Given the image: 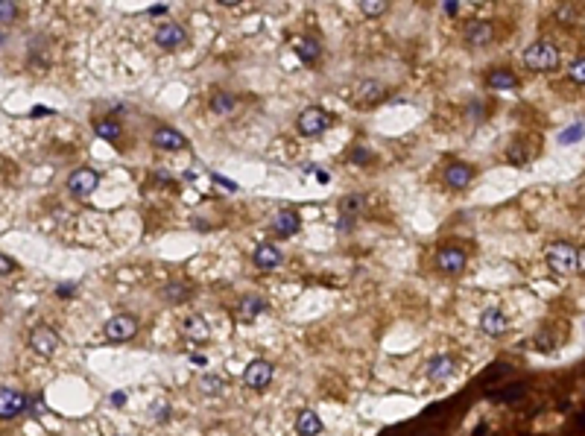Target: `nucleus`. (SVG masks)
Here are the masks:
<instances>
[{"mask_svg":"<svg viewBox=\"0 0 585 436\" xmlns=\"http://www.w3.org/2000/svg\"><path fill=\"white\" fill-rule=\"evenodd\" d=\"M579 135H582V123H576V127H571V129H568V135H565L562 141H565V144H568V141H579Z\"/></svg>","mask_w":585,"mask_h":436,"instance_id":"nucleus-35","label":"nucleus"},{"mask_svg":"<svg viewBox=\"0 0 585 436\" xmlns=\"http://www.w3.org/2000/svg\"><path fill=\"white\" fill-rule=\"evenodd\" d=\"M109 342H129L138 334V319L132 314H114L103 328Z\"/></svg>","mask_w":585,"mask_h":436,"instance_id":"nucleus-5","label":"nucleus"},{"mask_svg":"<svg viewBox=\"0 0 585 436\" xmlns=\"http://www.w3.org/2000/svg\"><path fill=\"white\" fill-rule=\"evenodd\" d=\"M94 132H97L103 141H117L120 132H123V127H120L114 117H106V120H97V123H94Z\"/></svg>","mask_w":585,"mask_h":436,"instance_id":"nucleus-27","label":"nucleus"},{"mask_svg":"<svg viewBox=\"0 0 585 436\" xmlns=\"http://www.w3.org/2000/svg\"><path fill=\"white\" fill-rule=\"evenodd\" d=\"M161 299L167 304H181V302H188L191 299V287L184 284V282H170L161 287Z\"/></svg>","mask_w":585,"mask_h":436,"instance_id":"nucleus-26","label":"nucleus"},{"mask_svg":"<svg viewBox=\"0 0 585 436\" xmlns=\"http://www.w3.org/2000/svg\"><path fill=\"white\" fill-rule=\"evenodd\" d=\"M0 44H4V36H0Z\"/></svg>","mask_w":585,"mask_h":436,"instance_id":"nucleus-37","label":"nucleus"},{"mask_svg":"<svg viewBox=\"0 0 585 436\" xmlns=\"http://www.w3.org/2000/svg\"><path fill=\"white\" fill-rule=\"evenodd\" d=\"M386 9H389V0H360V12L366 15V18H384L386 15Z\"/></svg>","mask_w":585,"mask_h":436,"instance_id":"nucleus-28","label":"nucleus"},{"mask_svg":"<svg viewBox=\"0 0 585 436\" xmlns=\"http://www.w3.org/2000/svg\"><path fill=\"white\" fill-rule=\"evenodd\" d=\"M509 328V319L501 307H486L480 314V331L489 334V337H501L504 331Z\"/></svg>","mask_w":585,"mask_h":436,"instance_id":"nucleus-17","label":"nucleus"},{"mask_svg":"<svg viewBox=\"0 0 585 436\" xmlns=\"http://www.w3.org/2000/svg\"><path fill=\"white\" fill-rule=\"evenodd\" d=\"M509 162H512V164H527V155H524V149H521L518 144L509 149Z\"/></svg>","mask_w":585,"mask_h":436,"instance_id":"nucleus-34","label":"nucleus"},{"mask_svg":"<svg viewBox=\"0 0 585 436\" xmlns=\"http://www.w3.org/2000/svg\"><path fill=\"white\" fill-rule=\"evenodd\" d=\"M296 430H299L301 436H316V433L325 430V425H322V419H319L314 410H301V413L296 416Z\"/></svg>","mask_w":585,"mask_h":436,"instance_id":"nucleus-24","label":"nucleus"},{"mask_svg":"<svg viewBox=\"0 0 585 436\" xmlns=\"http://www.w3.org/2000/svg\"><path fill=\"white\" fill-rule=\"evenodd\" d=\"M293 50H296L299 61H301V65H307V68L319 65V59H322V44H319L316 36H299L293 41Z\"/></svg>","mask_w":585,"mask_h":436,"instance_id":"nucleus-13","label":"nucleus"},{"mask_svg":"<svg viewBox=\"0 0 585 436\" xmlns=\"http://www.w3.org/2000/svg\"><path fill=\"white\" fill-rule=\"evenodd\" d=\"M571 79H574L576 85H582V82H585V59H582V56H576V61H574V68H571Z\"/></svg>","mask_w":585,"mask_h":436,"instance_id":"nucleus-31","label":"nucleus"},{"mask_svg":"<svg viewBox=\"0 0 585 436\" xmlns=\"http://www.w3.org/2000/svg\"><path fill=\"white\" fill-rule=\"evenodd\" d=\"M181 334L188 337V340H194V342H208V337H211V328H208V322L202 319V317H184L181 319Z\"/></svg>","mask_w":585,"mask_h":436,"instance_id":"nucleus-23","label":"nucleus"},{"mask_svg":"<svg viewBox=\"0 0 585 436\" xmlns=\"http://www.w3.org/2000/svg\"><path fill=\"white\" fill-rule=\"evenodd\" d=\"M454 372H456V360L451 355H439L427 363V378L434 381V384H442L448 378H454Z\"/></svg>","mask_w":585,"mask_h":436,"instance_id":"nucleus-20","label":"nucleus"},{"mask_svg":"<svg viewBox=\"0 0 585 436\" xmlns=\"http://www.w3.org/2000/svg\"><path fill=\"white\" fill-rule=\"evenodd\" d=\"M152 41H156L161 50H167V53H176V50H184L191 44V33H188V26L179 24V21H164V24L156 26Z\"/></svg>","mask_w":585,"mask_h":436,"instance_id":"nucleus-4","label":"nucleus"},{"mask_svg":"<svg viewBox=\"0 0 585 436\" xmlns=\"http://www.w3.org/2000/svg\"><path fill=\"white\" fill-rule=\"evenodd\" d=\"M220 6H237V4H243V0H217Z\"/></svg>","mask_w":585,"mask_h":436,"instance_id":"nucleus-36","label":"nucleus"},{"mask_svg":"<svg viewBox=\"0 0 585 436\" xmlns=\"http://www.w3.org/2000/svg\"><path fill=\"white\" fill-rule=\"evenodd\" d=\"M18 269V264L9 258V255H4V252H0V278H4V275H12Z\"/></svg>","mask_w":585,"mask_h":436,"instance_id":"nucleus-33","label":"nucleus"},{"mask_svg":"<svg viewBox=\"0 0 585 436\" xmlns=\"http://www.w3.org/2000/svg\"><path fill=\"white\" fill-rule=\"evenodd\" d=\"M199 390H202L205 395H220V392L226 390V378H217V375H205V378H199Z\"/></svg>","mask_w":585,"mask_h":436,"instance_id":"nucleus-29","label":"nucleus"},{"mask_svg":"<svg viewBox=\"0 0 585 436\" xmlns=\"http://www.w3.org/2000/svg\"><path fill=\"white\" fill-rule=\"evenodd\" d=\"M100 188V173L91 170V167H76L71 176H68V191L76 197V199H85Z\"/></svg>","mask_w":585,"mask_h":436,"instance_id":"nucleus-6","label":"nucleus"},{"mask_svg":"<svg viewBox=\"0 0 585 436\" xmlns=\"http://www.w3.org/2000/svg\"><path fill=\"white\" fill-rule=\"evenodd\" d=\"M331 127H334V114H331L328 109H322V106H307V109H301V114H299V120H296V129H299V135H304V138H316V135L328 132Z\"/></svg>","mask_w":585,"mask_h":436,"instance_id":"nucleus-3","label":"nucleus"},{"mask_svg":"<svg viewBox=\"0 0 585 436\" xmlns=\"http://www.w3.org/2000/svg\"><path fill=\"white\" fill-rule=\"evenodd\" d=\"M272 378H275V366L269 360H252L243 372V384L258 392H264L272 384Z\"/></svg>","mask_w":585,"mask_h":436,"instance_id":"nucleus-9","label":"nucleus"},{"mask_svg":"<svg viewBox=\"0 0 585 436\" xmlns=\"http://www.w3.org/2000/svg\"><path fill=\"white\" fill-rule=\"evenodd\" d=\"M524 65L533 74H553V71H559V65H562V53H559V47L553 41L539 39V41H533L524 50Z\"/></svg>","mask_w":585,"mask_h":436,"instance_id":"nucleus-2","label":"nucleus"},{"mask_svg":"<svg viewBox=\"0 0 585 436\" xmlns=\"http://www.w3.org/2000/svg\"><path fill=\"white\" fill-rule=\"evenodd\" d=\"M252 261H255L258 269H275V267L284 264V255H281V249L275 246V243H261V246L255 249Z\"/></svg>","mask_w":585,"mask_h":436,"instance_id":"nucleus-19","label":"nucleus"},{"mask_svg":"<svg viewBox=\"0 0 585 436\" xmlns=\"http://www.w3.org/2000/svg\"><path fill=\"white\" fill-rule=\"evenodd\" d=\"M18 21V4L15 0H0V26H9Z\"/></svg>","mask_w":585,"mask_h":436,"instance_id":"nucleus-30","label":"nucleus"},{"mask_svg":"<svg viewBox=\"0 0 585 436\" xmlns=\"http://www.w3.org/2000/svg\"><path fill=\"white\" fill-rule=\"evenodd\" d=\"M442 179L451 191H466L469 184L474 182V167L466 164V162H451L445 170H442Z\"/></svg>","mask_w":585,"mask_h":436,"instance_id":"nucleus-11","label":"nucleus"},{"mask_svg":"<svg viewBox=\"0 0 585 436\" xmlns=\"http://www.w3.org/2000/svg\"><path fill=\"white\" fill-rule=\"evenodd\" d=\"M349 162H351V164H369V162H372V155H369V149H363V147H354Z\"/></svg>","mask_w":585,"mask_h":436,"instance_id":"nucleus-32","label":"nucleus"},{"mask_svg":"<svg viewBox=\"0 0 585 436\" xmlns=\"http://www.w3.org/2000/svg\"><path fill=\"white\" fill-rule=\"evenodd\" d=\"M544 258H547L550 272H556V275H562V278L579 275V269H582V249L574 246V243H565V240L550 243Z\"/></svg>","mask_w":585,"mask_h":436,"instance_id":"nucleus-1","label":"nucleus"},{"mask_svg":"<svg viewBox=\"0 0 585 436\" xmlns=\"http://www.w3.org/2000/svg\"><path fill=\"white\" fill-rule=\"evenodd\" d=\"M357 103L360 106H378L381 100H386L389 97V85H384L381 79H363L360 85H357Z\"/></svg>","mask_w":585,"mask_h":436,"instance_id":"nucleus-15","label":"nucleus"},{"mask_svg":"<svg viewBox=\"0 0 585 436\" xmlns=\"http://www.w3.org/2000/svg\"><path fill=\"white\" fill-rule=\"evenodd\" d=\"M486 85L489 88H495V91H515L521 85V79L515 76V71L509 68H491L486 74Z\"/></svg>","mask_w":585,"mask_h":436,"instance_id":"nucleus-22","label":"nucleus"},{"mask_svg":"<svg viewBox=\"0 0 585 436\" xmlns=\"http://www.w3.org/2000/svg\"><path fill=\"white\" fill-rule=\"evenodd\" d=\"M59 334L53 331V328H47V325H39V328H33V334H29V349H33L36 355H41V357H53L56 352H59Z\"/></svg>","mask_w":585,"mask_h":436,"instance_id":"nucleus-10","label":"nucleus"},{"mask_svg":"<svg viewBox=\"0 0 585 436\" xmlns=\"http://www.w3.org/2000/svg\"><path fill=\"white\" fill-rule=\"evenodd\" d=\"M266 310V302L258 296V293H249V296H243L240 302H237V307H234V317H237V322H255L261 314Z\"/></svg>","mask_w":585,"mask_h":436,"instance_id":"nucleus-16","label":"nucleus"},{"mask_svg":"<svg viewBox=\"0 0 585 436\" xmlns=\"http://www.w3.org/2000/svg\"><path fill=\"white\" fill-rule=\"evenodd\" d=\"M149 141H152V147H156V149H167V152H176V149H184V147H188V138H184L179 129H173V127H159V129H152Z\"/></svg>","mask_w":585,"mask_h":436,"instance_id":"nucleus-14","label":"nucleus"},{"mask_svg":"<svg viewBox=\"0 0 585 436\" xmlns=\"http://www.w3.org/2000/svg\"><path fill=\"white\" fill-rule=\"evenodd\" d=\"M463 39H466V44H471V47H489L491 41L498 39V26L491 24V21H483V18L469 21V24L463 26Z\"/></svg>","mask_w":585,"mask_h":436,"instance_id":"nucleus-7","label":"nucleus"},{"mask_svg":"<svg viewBox=\"0 0 585 436\" xmlns=\"http://www.w3.org/2000/svg\"><path fill=\"white\" fill-rule=\"evenodd\" d=\"M363 208H366V199L360 194H351V197H346L340 202V226H343V232H351V226L363 214Z\"/></svg>","mask_w":585,"mask_h":436,"instance_id":"nucleus-18","label":"nucleus"},{"mask_svg":"<svg viewBox=\"0 0 585 436\" xmlns=\"http://www.w3.org/2000/svg\"><path fill=\"white\" fill-rule=\"evenodd\" d=\"M469 264V255L463 246H442L436 252V269L442 275H459Z\"/></svg>","mask_w":585,"mask_h":436,"instance_id":"nucleus-8","label":"nucleus"},{"mask_svg":"<svg viewBox=\"0 0 585 436\" xmlns=\"http://www.w3.org/2000/svg\"><path fill=\"white\" fill-rule=\"evenodd\" d=\"M299 226H301V220H299V214L293 208H281L272 220V232L279 237H293L299 232Z\"/></svg>","mask_w":585,"mask_h":436,"instance_id":"nucleus-21","label":"nucleus"},{"mask_svg":"<svg viewBox=\"0 0 585 436\" xmlns=\"http://www.w3.org/2000/svg\"><path fill=\"white\" fill-rule=\"evenodd\" d=\"M24 410H26V395L21 390L0 387V419H4V422L18 419Z\"/></svg>","mask_w":585,"mask_h":436,"instance_id":"nucleus-12","label":"nucleus"},{"mask_svg":"<svg viewBox=\"0 0 585 436\" xmlns=\"http://www.w3.org/2000/svg\"><path fill=\"white\" fill-rule=\"evenodd\" d=\"M208 109L214 114H231L237 109V97L231 94V91H214L211 100H208Z\"/></svg>","mask_w":585,"mask_h":436,"instance_id":"nucleus-25","label":"nucleus"}]
</instances>
